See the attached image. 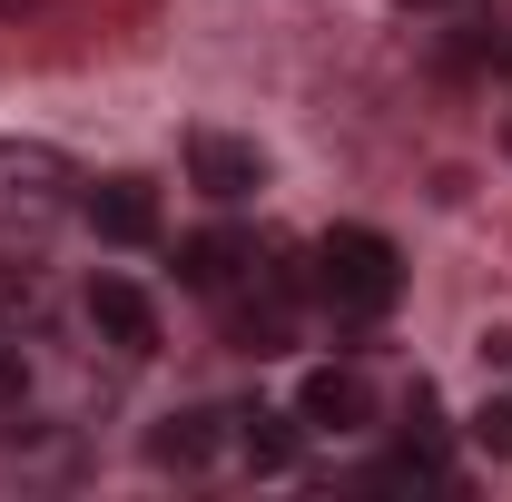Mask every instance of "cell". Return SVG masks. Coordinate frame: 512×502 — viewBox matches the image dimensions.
Returning <instances> with one entry per match:
<instances>
[{
    "instance_id": "obj_1",
    "label": "cell",
    "mask_w": 512,
    "mask_h": 502,
    "mask_svg": "<svg viewBox=\"0 0 512 502\" xmlns=\"http://www.w3.org/2000/svg\"><path fill=\"white\" fill-rule=\"evenodd\" d=\"M316 296L345 315V325L394 315V296H404V256H394V237H384V227H325V237H316Z\"/></svg>"
},
{
    "instance_id": "obj_2",
    "label": "cell",
    "mask_w": 512,
    "mask_h": 502,
    "mask_svg": "<svg viewBox=\"0 0 512 502\" xmlns=\"http://www.w3.org/2000/svg\"><path fill=\"white\" fill-rule=\"evenodd\" d=\"M227 345H247V355H286L296 345V266L256 256L247 286H227Z\"/></svg>"
},
{
    "instance_id": "obj_3",
    "label": "cell",
    "mask_w": 512,
    "mask_h": 502,
    "mask_svg": "<svg viewBox=\"0 0 512 502\" xmlns=\"http://www.w3.org/2000/svg\"><path fill=\"white\" fill-rule=\"evenodd\" d=\"M188 178L217 197V207H247V197L266 188V148H256V138H227V128H197L188 138Z\"/></svg>"
},
{
    "instance_id": "obj_4",
    "label": "cell",
    "mask_w": 512,
    "mask_h": 502,
    "mask_svg": "<svg viewBox=\"0 0 512 502\" xmlns=\"http://www.w3.org/2000/svg\"><path fill=\"white\" fill-rule=\"evenodd\" d=\"M296 424H316V434H365V424H375V384L355 375V365H316V375L296 384Z\"/></svg>"
},
{
    "instance_id": "obj_5",
    "label": "cell",
    "mask_w": 512,
    "mask_h": 502,
    "mask_svg": "<svg viewBox=\"0 0 512 502\" xmlns=\"http://www.w3.org/2000/svg\"><path fill=\"white\" fill-rule=\"evenodd\" d=\"M79 217L109 247H158V197H148V178H89L79 188Z\"/></svg>"
},
{
    "instance_id": "obj_6",
    "label": "cell",
    "mask_w": 512,
    "mask_h": 502,
    "mask_svg": "<svg viewBox=\"0 0 512 502\" xmlns=\"http://www.w3.org/2000/svg\"><path fill=\"white\" fill-rule=\"evenodd\" d=\"M178 276H188L197 296H227V286L256 276V237L247 227H197V237H178Z\"/></svg>"
},
{
    "instance_id": "obj_7",
    "label": "cell",
    "mask_w": 512,
    "mask_h": 502,
    "mask_svg": "<svg viewBox=\"0 0 512 502\" xmlns=\"http://www.w3.org/2000/svg\"><path fill=\"white\" fill-rule=\"evenodd\" d=\"M89 325H99L119 355H148V345H158V306H148L128 276H89Z\"/></svg>"
},
{
    "instance_id": "obj_8",
    "label": "cell",
    "mask_w": 512,
    "mask_h": 502,
    "mask_svg": "<svg viewBox=\"0 0 512 502\" xmlns=\"http://www.w3.org/2000/svg\"><path fill=\"white\" fill-rule=\"evenodd\" d=\"M217 424H227V414H207V404H188V414H158V434H148V463H158V473H207V453H217Z\"/></svg>"
},
{
    "instance_id": "obj_9",
    "label": "cell",
    "mask_w": 512,
    "mask_h": 502,
    "mask_svg": "<svg viewBox=\"0 0 512 502\" xmlns=\"http://www.w3.org/2000/svg\"><path fill=\"white\" fill-rule=\"evenodd\" d=\"M50 178H60V158L50 148H0V207H50Z\"/></svg>"
},
{
    "instance_id": "obj_10",
    "label": "cell",
    "mask_w": 512,
    "mask_h": 502,
    "mask_svg": "<svg viewBox=\"0 0 512 502\" xmlns=\"http://www.w3.org/2000/svg\"><path fill=\"white\" fill-rule=\"evenodd\" d=\"M227 424H237V443H247L256 473H286V463H296V424H286V414L256 404V414H227Z\"/></svg>"
},
{
    "instance_id": "obj_11",
    "label": "cell",
    "mask_w": 512,
    "mask_h": 502,
    "mask_svg": "<svg viewBox=\"0 0 512 502\" xmlns=\"http://www.w3.org/2000/svg\"><path fill=\"white\" fill-rule=\"evenodd\" d=\"M473 443L512 463V394H483V414H473Z\"/></svg>"
},
{
    "instance_id": "obj_12",
    "label": "cell",
    "mask_w": 512,
    "mask_h": 502,
    "mask_svg": "<svg viewBox=\"0 0 512 502\" xmlns=\"http://www.w3.org/2000/svg\"><path fill=\"white\" fill-rule=\"evenodd\" d=\"M20 394H30V345L0 335V404H20Z\"/></svg>"
},
{
    "instance_id": "obj_13",
    "label": "cell",
    "mask_w": 512,
    "mask_h": 502,
    "mask_svg": "<svg viewBox=\"0 0 512 502\" xmlns=\"http://www.w3.org/2000/svg\"><path fill=\"white\" fill-rule=\"evenodd\" d=\"M20 10H40V0H0V20H20Z\"/></svg>"
},
{
    "instance_id": "obj_14",
    "label": "cell",
    "mask_w": 512,
    "mask_h": 502,
    "mask_svg": "<svg viewBox=\"0 0 512 502\" xmlns=\"http://www.w3.org/2000/svg\"><path fill=\"white\" fill-rule=\"evenodd\" d=\"M404 10H444V0H404Z\"/></svg>"
}]
</instances>
